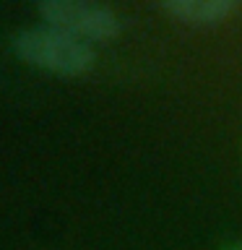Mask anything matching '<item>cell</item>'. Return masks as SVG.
<instances>
[{
  "label": "cell",
  "mask_w": 242,
  "mask_h": 250,
  "mask_svg": "<svg viewBox=\"0 0 242 250\" xmlns=\"http://www.w3.org/2000/svg\"><path fill=\"white\" fill-rule=\"evenodd\" d=\"M37 8L50 26H58L83 42L112 39L120 31V19L112 8L91 0H42Z\"/></svg>",
  "instance_id": "obj_2"
},
{
  "label": "cell",
  "mask_w": 242,
  "mask_h": 250,
  "mask_svg": "<svg viewBox=\"0 0 242 250\" xmlns=\"http://www.w3.org/2000/svg\"><path fill=\"white\" fill-rule=\"evenodd\" d=\"M13 50L23 60L62 76L86 73L94 65V50L58 26H26L13 34Z\"/></svg>",
  "instance_id": "obj_1"
},
{
  "label": "cell",
  "mask_w": 242,
  "mask_h": 250,
  "mask_svg": "<svg viewBox=\"0 0 242 250\" xmlns=\"http://www.w3.org/2000/svg\"><path fill=\"white\" fill-rule=\"evenodd\" d=\"M237 8L240 5L232 0H172L164 11L185 26H216L237 13Z\"/></svg>",
  "instance_id": "obj_3"
},
{
  "label": "cell",
  "mask_w": 242,
  "mask_h": 250,
  "mask_svg": "<svg viewBox=\"0 0 242 250\" xmlns=\"http://www.w3.org/2000/svg\"><path fill=\"white\" fill-rule=\"evenodd\" d=\"M226 250H242V245H234V248H226Z\"/></svg>",
  "instance_id": "obj_4"
}]
</instances>
